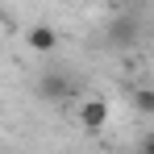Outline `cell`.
Masks as SVG:
<instances>
[{
    "instance_id": "3",
    "label": "cell",
    "mask_w": 154,
    "mask_h": 154,
    "mask_svg": "<svg viewBox=\"0 0 154 154\" xmlns=\"http://www.w3.org/2000/svg\"><path fill=\"white\" fill-rule=\"evenodd\" d=\"M104 121H108V104L104 100H88L83 108H79V125L83 129H100Z\"/></svg>"
},
{
    "instance_id": "1",
    "label": "cell",
    "mask_w": 154,
    "mask_h": 154,
    "mask_svg": "<svg viewBox=\"0 0 154 154\" xmlns=\"http://www.w3.org/2000/svg\"><path fill=\"white\" fill-rule=\"evenodd\" d=\"M25 42H29V50L33 54H54V46H58V33H54L50 25H33L25 33Z\"/></svg>"
},
{
    "instance_id": "5",
    "label": "cell",
    "mask_w": 154,
    "mask_h": 154,
    "mask_svg": "<svg viewBox=\"0 0 154 154\" xmlns=\"http://www.w3.org/2000/svg\"><path fill=\"white\" fill-rule=\"evenodd\" d=\"M133 108L142 117H154V88H133Z\"/></svg>"
},
{
    "instance_id": "4",
    "label": "cell",
    "mask_w": 154,
    "mask_h": 154,
    "mask_svg": "<svg viewBox=\"0 0 154 154\" xmlns=\"http://www.w3.org/2000/svg\"><path fill=\"white\" fill-rule=\"evenodd\" d=\"M38 92H42L46 100H67V96H71V83H67L63 75H46L42 83H38Z\"/></svg>"
},
{
    "instance_id": "2",
    "label": "cell",
    "mask_w": 154,
    "mask_h": 154,
    "mask_svg": "<svg viewBox=\"0 0 154 154\" xmlns=\"http://www.w3.org/2000/svg\"><path fill=\"white\" fill-rule=\"evenodd\" d=\"M137 38V21H129V17H112L108 21V42L112 46H129Z\"/></svg>"
},
{
    "instance_id": "6",
    "label": "cell",
    "mask_w": 154,
    "mask_h": 154,
    "mask_svg": "<svg viewBox=\"0 0 154 154\" xmlns=\"http://www.w3.org/2000/svg\"><path fill=\"white\" fill-rule=\"evenodd\" d=\"M142 150H146V154H154V133H146V137H142Z\"/></svg>"
}]
</instances>
